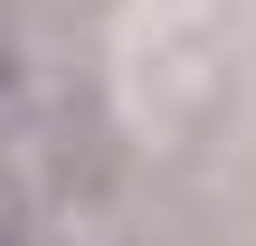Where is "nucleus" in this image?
I'll return each mask as SVG.
<instances>
[{
	"instance_id": "nucleus-1",
	"label": "nucleus",
	"mask_w": 256,
	"mask_h": 246,
	"mask_svg": "<svg viewBox=\"0 0 256 246\" xmlns=\"http://www.w3.org/2000/svg\"><path fill=\"white\" fill-rule=\"evenodd\" d=\"M28 123H38V66H28L19 28H0V152H10Z\"/></svg>"
},
{
	"instance_id": "nucleus-2",
	"label": "nucleus",
	"mask_w": 256,
	"mask_h": 246,
	"mask_svg": "<svg viewBox=\"0 0 256 246\" xmlns=\"http://www.w3.org/2000/svg\"><path fill=\"white\" fill-rule=\"evenodd\" d=\"M0 246H48V218H38L28 180H10V171H0Z\"/></svg>"
}]
</instances>
